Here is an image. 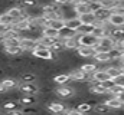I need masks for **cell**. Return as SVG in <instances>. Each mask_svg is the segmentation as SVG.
<instances>
[{"label":"cell","instance_id":"cell-40","mask_svg":"<svg viewBox=\"0 0 124 115\" xmlns=\"http://www.w3.org/2000/svg\"><path fill=\"white\" fill-rule=\"evenodd\" d=\"M65 115H84V114H81L77 108H69V109L65 111Z\"/></svg>","mask_w":124,"mask_h":115},{"label":"cell","instance_id":"cell-41","mask_svg":"<svg viewBox=\"0 0 124 115\" xmlns=\"http://www.w3.org/2000/svg\"><path fill=\"white\" fill-rule=\"evenodd\" d=\"M52 3H55L58 6H65V4H69L71 0H52Z\"/></svg>","mask_w":124,"mask_h":115},{"label":"cell","instance_id":"cell-43","mask_svg":"<svg viewBox=\"0 0 124 115\" xmlns=\"http://www.w3.org/2000/svg\"><path fill=\"white\" fill-rule=\"evenodd\" d=\"M6 115H23V112L20 109H15V111H7Z\"/></svg>","mask_w":124,"mask_h":115},{"label":"cell","instance_id":"cell-4","mask_svg":"<svg viewBox=\"0 0 124 115\" xmlns=\"http://www.w3.org/2000/svg\"><path fill=\"white\" fill-rule=\"evenodd\" d=\"M19 92L25 95H38L39 93V85L36 82H20L19 84Z\"/></svg>","mask_w":124,"mask_h":115},{"label":"cell","instance_id":"cell-31","mask_svg":"<svg viewBox=\"0 0 124 115\" xmlns=\"http://www.w3.org/2000/svg\"><path fill=\"white\" fill-rule=\"evenodd\" d=\"M48 26L59 32L61 29L65 28V20H63V19H55V20H49V25H48Z\"/></svg>","mask_w":124,"mask_h":115},{"label":"cell","instance_id":"cell-9","mask_svg":"<svg viewBox=\"0 0 124 115\" xmlns=\"http://www.w3.org/2000/svg\"><path fill=\"white\" fill-rule=\"evenodd\" d=\"M36 43H38L36 39H33V37H23L22 36V39H20V49L23 50V53L25 52H31L32 53V50L35 49Z\"/></svg>","mask_w":124,"mask_h":115},{"label":"cell","instance_id":"cell-1","mask_svg":"<svg viewBox=\"0 0 124 115\" xmlns=\"http://www.w3.org/2000/svg\"><path fill=\"white\" fill-rule=\"evenodd\" d=\"M114 43H116V40L111 36H104V37L98 39V43L94 46V49H95V52H110L114 48Z\"/></svg>","mask_w":124,"mask_h":115},{"label":"cell","instance_id":"cell-7","mask_svg":"<svg viewBox=\"0 0 124 115\" xmlns=\"http://www.w3.org/2000/svg\"><path fill=\"white\" fill-rule=\"evenodd\" d=\"M69 78H71V82H85L88 81L91 76H88L87 73H84L79 68L78 69H71V72L68 73Z\"/></svg>","mask_w":124,"mask_h":115},{"label":"cell","instance_id":"cell-36","mask_svg":"<svg viewBox=\"0 0 124 115\" xmlns=\"http://www.w3.org/2000/svg\"><path fill=\"white\" fill-rule=\"evenodd\" d=\"M13 19L9 16V13H6V12H3V13H0V23L1 25H6V26H12L13 25Z\"/></svg>","mask_w":124,"mask_h":115},{"label":"cell","instance_id":"cell-32","mask_svg":"<svg viewBox=\"0 0 124 115\" xmlns=\"http://www.w3.org/2000/svg\"><path fill=\"white\" fill-rule=\"evenodd\" d=\"M40 35H42V36H48V37H59V36H58L59 32L55 30V29H52V28H49V26H46V28L42 29Z\"/></svg>","mask_w":124,"mask_h":115},{"label":"cell","instance_id":"cell-34","mask_svg":"<svg viewBox=\"0 0 124 115\" xmlns=\"http://www.w3.org/2000/svg\"><path fill=\"white\" fill-rule=\"evenodd\" d=\"M20 39H22V36L10 37V39H3V46H20Z\"/></svg>","mask_w":124,"mask_h":115},{"label":"cell","instance_id":"cell-45","mask_svg":"<svg viewBox=\"0 0 124 115\" xmlns=\"http://www.w3.org/2000/svg\"><path fill=\"white\" fill-rule=\"evenodd\" d=\"M4 92H6V89H4V88H3V85L0 84V93H4Z\"/></svg>","mask_w":124,"mask_h":115},{"label":"cell","instance_id":"cell-39","mask_svg":"<svg viewBox=\"0 0 124 115\" xmlns=\"http://www.w3.org/2000/svg\"><path fill=\"white\" fill-rule=\"evenodd\" d=\"M102 86L105 88V91H111L116 84H114V79H108V81H105V82H102Z\"/></svg>","mask_w":124,"mask_h":115},{"label":"cell","instance_id":"cell-13","mask_svg":"<svg viewBox=\"0 0 124 115\" xmlns=\"http://www.w3.org/2000/svg\"><path fill=\"white\" fill-rule=\"evenodd\" d=\"M52 82L58 86L68 85V84H71V78H69L68 73H58V75H55V76L52 78Z\"/></svg>","mask_w":124,"mask_h":115},{"label":"cell","instance_id":"cell-28","mask_svg":"<svg viewBox=\"0 0 124 115\" xmlns=\"http://www.w3.org/2000/svg\"><path fill=\"white\" fill-rule=\"evenodd\" d=\"M100 3H101V7L102 9H107V10L111 12L113 9H116L120 4V0H101Z\"/></svg>","mask_w":124,"mask_h":115},{"label":"cell","instance_id":"cell-27","mask_svg":"<svg viewBox=\"0 0 124 115\" xmlns=\"http://www.w3.org/2000/svg\"><path fill=\"white\" fill-rule=\"evenodd\" d=\"M58 39H59V37H48V36H42V35H40V37L38 39V42H39L40 45H43L45 48H51Z\"/></svg>","mask_w":124,"mask_h":115},{"label":"cell","instance_id":"cell-10","mask_svg":"<svg viewBox=\"0 0 124 115\" xmlns=\"http://www.w3.org/2000/svg\"><path fill=\"white\" fill-rule=\"evenodd\" d=\"M75 52L81 59H90V58H94V55H95V49L90 48V46H79Z\"/></svg>","mask_w":124,"mask_h":115},{"label":"cell","instance_id":"cell-3","mask_svg":"<svg viewBox=\"0 0 124 115\" xmlns=\"http://www.w3.org/2000/svg\"><path fill=\"white\" fill-rule=\"evenodd\" d=\"M32 56L36 58V59H40V60H54L55 53L49 48H42V49H33Z\"/></svg>","mask_w":124,"mask_h":115},{"label":"cell","instance_id":"cell-23","mask_svg":"<svg viewBox=\"0 0 124 115\" xmlns=\"http://www.w3.org/2000/svg\"><path fill=\"white\" fill-rule=\"evenodd\" d=\"M93 111L95 112V114H98V115H108V114H111V112H113V111H111L105 104H104V102H98V104L94 107Z\"/></svg>","mask_w":124,"mask_h":115},{"label":"cell","instance_id":"cell-17","mask_svg":"<svg viewBox=\"0 0 124 115\" xmlns=\"http://www.w3.org/2000/svg\"><path fill=\"white\" fill-rule=\"evenodd\" d=\"M3 50H4V53L6 55H9V56H22V53H23V50L20 49V46H3Z\"/></svg>","mask_w":124,"mask_h":115},{"label":"cell","instance_id":"cell-15","mask_svg":"<svg viewBox=\"0 0 124 115\" xmlns=\"http://www.w3.org/2000/svg\"><path fill=\"white\" fill-rule=\"evenodd\" d=\"M95 60V63H100V65H104V63H110V53L108 52H95V55L93 58Z\"/></svg>","mask_w":124,"mask_h":115},{"label":"cell","instance_id":"cell-26","mask_svg":"<svg viewBox=\"0 0 124 115\" xmlns=\"http://www.w3.org/2000/svg\"><path fill=\"white\" fill-rule=\"evenodd\" d=\"M78 19L81 20V23H82V25H90V23H95V22H97V20H95L94 13H91V12H88V13H84V14L78 16Z\"/></svg>","mask_w":124,"mask_h":115},{"label":"cell","instance_id":"cell-21","mask_svg":"<svg viewBox=\"0 0 124 115\" xmlns=\"http://www.w3.org/2000/svg\"><path fill=\"white\" fill-rule=\"evenodd\" d=\"M65 26L68 29H71V30H74V32H78V29L82 26V23L78 17H72V19L65 20Z\"/></svg>","mask_w":124,"mask_h":115},{"label":"cell","instance_id":"cell-14","mask_svg":"<svg viewBox=\"0 0 124 115\" xmlns=\"http://www.w3.org/2000/svg\"><path fill=\"white\" fill-rule=\"evenodd\" d=\"M108 23H110L113 28H124V16L111 13L110 19H108Z\"/></svg>","mask_w":124,"mask_h":115},{"label":"cell","instance_id":"cell-37","mask_svg":"<svg viewBox=\"0 0 124 115\" xmlns=\"http://www.w3.org/2000/svg\"><path fill=\"white\" fill-rule=\"evenodd\" d=\"M88 7H90V12L91 13H95L97 10L101 9V3L100 1H88Z\"/></svg>","mask_w":124,"mask_h":115},{"label":"cell","instance_id":"cell-8","mask_svg":"<svg viewBox=\"0 0 124 115\" xmlns=\"http://www.w3.org/2000/svg\"><path fill=\"white\" fill-rule=\"evenodd\" d=\"M100 102H104L111 111H120V109H123L124 108V105L118 101L117 96H107L104 101H100Z\"/></svg>","mask_w":124,"mask_h":115},{"label":"cell","instance_id":"cell-12","mask_svg":"<svg viewBox=\"0 0 124 115\" xmlns=\"http://www.w3.org/2000/svg\"><path fill=\"white\" fill-rule=\"evenodd\" d=\"M94 16H95V20H97V22L104 23V22H108V19H110V16H111V12L101 7L100 10H97V12L94 13Z\"/></svg>","mask_w":124,"mask_h":115},{"label":"cell","instance_id":"cell-5","mask_svg":"<svg viewBox=\"0 0 124 115\" xmlns=\"http://www.w3.org/2000/svg\"><path fill=\"white\" fill-rule=\"evenodd\" d=\"M77 40L79 46H90V48H94L98 43V39L94 35H78Z\"/></svg>","mask_w":124,"mask_h":115},{"label":"cell","instance_id":"cell-16","mask_svg":"<svg viewBox=\"0 0 124 115\" xmlns=\"http://www.w3.org/2000/svg\"><path fill=\"white\" fill-rule=\"evenodd\" d=\"M0 84L6 89V92H9V91H12V89H15V88L19 86V82L15 78H4L3 81H0Z\"/></svg>","mask_w":124,"mask_h":115},{"label":"cell","instance_id":"cell-19","mask_svg":"<svg viewBox=\"0 0 124 115\" xmlns=\"http://www.w3.org/2000/svg\"><path fill=\"white\" fill-rule=\"evenodd\" d=\"M20 105H25V107H32V105H36L38 104V96L36 95H25L19 99Z\"/></svg>","mask_w":124,"mask_h":115},{"label":"cell","instance_id":"cell-25","mask_svg":"<svg viewBox=\"0 0 124 115\" xmlns=\"http://www.w3.org/2000/svg\"><path fill=\"white\" fill-rule=\"evenodd\" d=\"M79 69H81L84 73H87L88 76H91L94 72L98 69V65H97V63H84V65L79 66Z\"/></svg>","mask_w":124,"mask_h":115},{"label":"cell","instance_id":"cell-30","mask_svg":"<svg viewBox=\"0 0 124 115\" xmlns=\"http://www.w3.org/2000/svg\"><path fill=\"white\" fill-rule=\"evenodd\" d=\"M81 114H84V115H88L90 112H93V107L90 105V104H87V102H81V104H78L77 107H75Z\"/></svg>","mask_w":124,"mask_h":115},{"label":"cell","instance_id":"cell-38","mask_svg":"<svg viewBox=\"0 0 124 115\" xmlns=\"http://www.w3.org/2000/svg\"><path fill=\"white\" fill-rule=\"evenodd\" d=\"M114 84H116V86L123 88L124 89V72L121 73V75H118L117 78H114Z\"/></svg>","mask_w":124,"mask_h":115},{"label":"cell","instance_id":"cell-18","mask_svg":"<svg viewBox=\"0 0 124 115\" xmlns=\"http://www.w3.org/2000/svg\"><path fill=\"white\" fill-rule=\"evenodd\" d=\"M59 39L61 40H68V39H72V37H77L78 36V33L77 32H74V30H71V29H68L66 26L63 29H61L59 30Z\"/></svg>","mask_w":124,"mask_h":115},{"label":"cell","instance_id":"cell-29","mask_svg":"<svg viewBox=\"0 0 124 115\" xmlns=\"http://www.w3.org/2000/svg\"><path fill=\"white\" fill-rule=\"evenodd\" d=\"M110 36L114 40H121V39H124V28H113Z\"/></svg>","mask_w":124,"mask_h":115},{"label":"cell","instance_id":"cell-46","mask_svg":"<svg viewBox=\"0 0 124 115\" xmlns=\"http://www.w3.org/2000/svg\"><path fill=\"white\" fill-rule=\"evenodd\" d=\"M120 6L124 9V0H120Z\"/></svg>","mask_w":124,"mask_h":115},{"label":"cell","instance_id":"cell-6","mask_svg":"<svg viewBox=\"0 0 124 115\" xmlns=\"http://www.w3.org/2000/svg\"><path fill=\"white\" fill-rule=\"evenodd\" d=\"M46 109L51 112V114H65L66 111V107L62 101H52L49 104H46Z\"/></svg>","mask_w":124,"mask_h":115},{"label":"cell","instance_id":"cell-24","mask_svg":"<svg viewBox=\"0 0 124 115\" xmlns=\"http://www.w3.org/2000/svg\"><path fill=\"white\" fill-rule=\"evenodd\" d=\"M62 42H63L65 50H77V49L79 48L77 37H72V39H68V40H62Z\"/></svg>","mask_w":124,"mask_h":115},{"label":"cell","instance_id":"cell-11","mask_svg":"<svg viewBox=\"0 0 124 115\" xmlns=\"http://www.w3.org/2000/svg\"><path fill=\"white\" fill-rule=\"evenodd\" d=\"M91 79L95 81V82H101V84H102V82H105V81H108V79H111V78L108 76L107 71H104V69H97L93 75H91Z\"/></svg>","mask_w":124,"mask_h":115},{"label":"cell","instance_id":"cell-20","mask_svg":"<svg viewBox=\"0 0 124 115\" xmlns=\"http://www.w3.org/2000/svg\"><path fill=\"white\" fill-rule=\"evenodd\" d=\"M107 71V73H108V76L111 78V79H114V78H117L118 75H121L123 73V69H121V66H117V65H108V68L105 69Z\"/></svg>","mask_w":124,"mask_h":115},{"label":"cell","instance_id":"cell-42","mask_svg":"<svg viewBox=\"0 0 124 115\" xmlns=\"http://www.w3.org/2000/svg\"><path fill=\"white\" fill-rule=\"evenodd\" d=\"M9 29H10V26H6V25H1V23H0V36H3Z\"/></svg>","mask_w":124,"mask_h":115},{"label":"cell","instance_id":"cell-22","mask_svg":"<svg viewBox=\"0 0 124 115\" xmlns=\"http://www.w3.org/2000/svg\"><path fill=\"white\" fill-rule=\"evenodd\" d=\"M74 10H75L77 16H81V14H84V13H88V12H90L88 1H81V3L74 4Z\"/></svg>","mask_w":124,"mask_h":115},{"label":"cell","instance_id":"cell-33","mask_svg":"<svg viewBox=\"0 0 124 115\" xmlns=\"http://www.w3.org/2000/svg\"><path fill=\"white\" fill-rule=\"evenodd\" d=\"M94 28H95V23H90V25H82L81 28L78 29V35H91L93 33Z\"/></svg>","mask_w":124,"mask_h":115},{"label":"cell","instance_id":"cell-35","mask_svg":"<svg viewBox=\"0 0 124 115\" xmlns=\"http://www.w3.org/2000/svg\"><path fill=\"white\" fill-rule=\"evenodd\" d=\"M36 79H38V75L33 73V72L20 75V82H36Z\"/></svg>","mask_w":124,"mask_h":115},{"label":"cell","instance_id":"cell-44","mask_svg":"<svg viewBox=\"0 0 124 115\" xmlns=\"http://www.w3.org/2000/svg\"><path fill=\"white\" fill-rule=\"evenodd\" d=\"M117 98H118V101H120V102H121V104L124 105V91L121 92V93H120V95H118V96H117Z\"/></svg>","mask_w":124,"mask_h":115},{"label":"cell","instance_id":"cell-2","mask_svg":"<svg viewBox=\"0 0 124 115\" xmlns=\"http://www.w3.org/2000/svg\"><path fill=\"white\" fill-rule=\"evenodd\" d=\"M54 93L56 95V98L59 99H69L75 95V91L72 86H68V85H62V86H58L54 89Z\"/></svg>","mask_w":124,"mask_h":115}]
</instances>
